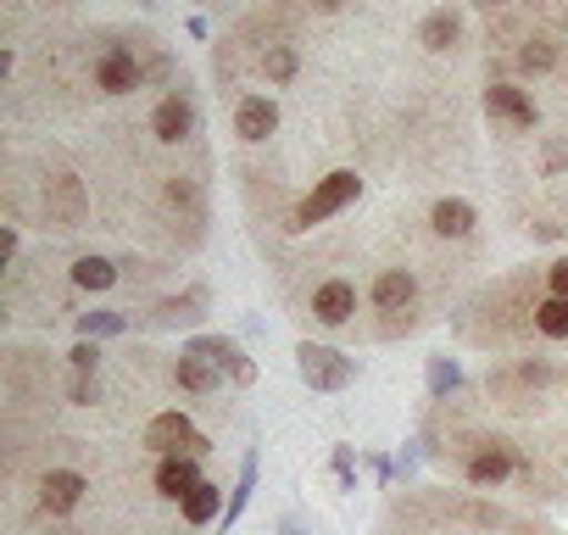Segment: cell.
Returning a JSON list of instances; mask_svg holds the SVG:
<instances>
[{
	"label": "cell",
	"instance_id": "cell-14",
	"mask_svg": "<svg viewBox=\"0 0 568 535\" xmlns=\"http://www.w3.org/2000/svg\"><path fill=\"white\" fill-rule=\"evenodd\" d=\"M418 296V280L407 274V268H385V274L374 280V307L379 313H407Z\"/></svg>",
	"mask_w": 568,
	"mask_h": 535
},
{
	"label": "cell",
	"instance_id": "cell-19",
	"mask_svg": "<svg viewBox=\"0 0 568 535\" xmlns=\"http://www.w3.org/2000/svg\"><path fill=\"white\" fill-rule=\"evenodd\" d=\"M73 285H79V291H112V285H118V268H112L106 256H79V262H73Z\"/></svg>",
	"mask_w": 568,
	"mask_h": 535
},
{
	"label": "cell",
	"instance_id": "cell-5",
	"mask_svg": "<svg viewBox=\"0 0 568 535\" xmlns=\"http://www.w3.org/2000/svg\"><path fill=\"white\" fill-rule=\"evenodd\" d=\"M485 112H490L501 129H535V123H540L535 101H529L524 90H513V84H490V90H485Z\"/></svg>",
	"mask_w": 568,
	"mask_h": 535
},
{
	"label": "cell",
	"instance_id": "cell-32",
	"mask_svg": "<svg viewBox=\"0 0 568 535\" xmlns=\"http://www.w3.org/2000/svg\"><path fill=\"white\" fill-rule=\"evenodd\" d=\"M562 162H568V145H562V140H557V145H551V151H546V168H562Z\"/></svg>",
	"mask_w": 568,
	"mask_h": 535
},
{
	"label": "cell",
	"instance_id": "cell-4",
	"mask_svg": "<svg viewBox=\"0 0 568 535\" xmlns=\"http://www.w3.org/2000/svg\"><path fill=\"white\" fill-rule=\"evenodd\" d=\"M84 206H90V195H84V184L73 173L45 179V223L51 229H79L84 223Z\"/></svg>",
	"mask_w": 568,
	"mask_h": 535
},
{
	"label": "cell",
	"instance_id": "cell-24",
	"mask_svg": "<svg viewBox=\"0 0 568 535\" xmlns=\"http://www.w3.org/2000/svg\"><path fill=\"white\" fill-rule=\"evenodd\" d=\"M518 68H524V73H546V68H551V46H546V40H529V46L518 51Z\"/></svg>",
	"mask_w": 568,
	"mask_h": 535
},
{
	"label": "cell",
	"instance_id": "cell-33",
	"mask_svg": "<svg viewBox=\"0 0 568 535\" xmlns=\"http://www.w3.org/2000/svg\"><path fill=\"white\" fill-rule=\"evenodd\" d=\"M278 535H302V529H296V518H284V524H278Z\"/></svg>",
	"mask_w": 568,
	"mask_h": 535
},
{
	"label": "cell",
	"instance_id": "cell-8",
	"mask_svg": "<svg viewBox=\"0 0 568 535\" xmlns=\"http://www.w3.org/2000/svg\"><path fill=\"white\" fill-rule=\"evenodd\" d=\"M201 480H206V474H201V457H195V452H179V457H162V463H156V491L173 496V502H184Z\"/></svg>",
	"mask_w": 568,
	"mask_h": 535
},
{
	"label": "cell",
	"instance_id": "cell-17",
	"mask_svg": "<svg viewBox=\"0 0 568 535\" xmlns=\"http://www.w3.org/2000/svg\"><path fill=\"white\" fill-rule=\"evenodd\" d=\"M457 40H463L457 12H429V18L418 23V46H424V51H452Z\"/></svg>",
	"mask_w": 568,
	"mask_h": 535
},
{
	"label": "cell",
	"instance_id": "cell-25",
	"mask_svg": "<svg viewBox=\"0 0 568 535\" xmlns=\"http://www.w3.org/2000/svg\"><path fill=\"white\" fill-rule=\"evenodd\" d=\"M118 330H123L118 313H84V319H79V335H84V341H90V335H118Z\"/></svg>",
	"mask_w": 568,
	"mask_h": 535
},
{
	"label": "cell",
	"instance_id": "cell-10",
	"mask_svg": "<svg viewBox=\"0 0 568 535\" xmlns=\"http://www.w3.org/2000/svg\"><path fill=\"white\" fill-rule=\"evenodd\" d=\"M190 129H195V107H190L184 95H162L156 112H151V134H156L162 145H179Z\"/></svg>",
	"mask_w": 568,
	"mask_h": 535
},
{
	"label": "cell",
	"instance_id": "cell-3",
	"mask_svg": "<svg viewBox=\"0 0 568 535\" xmlns=\"http://www.w3.org/2000/svg\"><path fill=\"white\" fill-rule=\"evenodd\" d=\"M145 446L156 452V457H179V452H206V435L184 418V413H156L151 424H145Z\"/></svg>",
	"mask_w": 568,
	"mask_h": 535
},
{
	"label": "cell",
	"instance_id": "cell-2",
	"mask_svg": "<svg viewBox=\"0 0 568 535\" xmlns=\"http://www.w3.org/2000/svg\"><path fill=\"white\" fill-rule=\"evenodd\" d=\"M296 369H302V380H307L313 391H346V385L357 380V363H352L346 352H335V346H313V341L296 346Z\"/></svg>",
	"mask_w": 568,
	"mask_h": 535
},
{
	"label": "cell",
	"instance_id": "cell-26",
	"mask_svg": "<svg viewBox=\"0 0 568 535\" xmlns=\"http://www.w3.org/2000/svg\"><path fill=\"white\" fill-rule=\"evenodd\" d=\"M429 391H435V396H446V391H457V363H446V357H435V363H429Z\"/></svg>",
	"mask_w": 568,
	"mask_h": 535
},
{
	"label": "cell",
	"instance_id": "cell-27",
	"mask_svg": "<svg viewBox=\"0 0 568 535\" xmlns=\"http://www.w3.org/2000/svg\"><path fill=\"white\" fill-rule=\"evenodd\" d=\"M68 357H73V369H79V374H95V363H101V346H95V341H79Z\"/></svg>",
	"mask_w": 568,
	"mask_h": 535
},
{
	"label": "cell",
	"instance_id": "cell-11",
	"mask_svg": "<svg viewBox=\"0 0 568 535\" xmlns=\"http://www.w3.org/2000/svg\"><path fill=\"white\" fill-rule=\"evenodd\" d=\"M513 474V452L501 446V441H479L474 452H468V485H501Z\"/></svg>",
	"mask_w": 568,
	"mask_h": 535
},
{
	"label": "cell",
	"instance_id": "cell-20",
	"mask_svg": "<svg viewBox=\"0 0 568 535\" xmlns=\"http://www.w3.org/2000/svg\"><path fill=\"white\" fill-rule=\"evenodd\" d=\"M201 307H206V291L173 296V302H162V307H156V324H195V319H201Z\"/></svg>",
	"mask_w": 568,
	"mask_h": 535
},
{
	"label": "cell",
	"instance_id": "cell-15",
	"mask_svg": "<svg viewBox=\"0 0 568 535\" xmlns=\"http://www.w3.org/2000/svg\"><path fill=\"white\" fill-rule=\"evenodd\" d=\"M474 206L468 201H457V195H446V201H435L429 206V229L440 234V240H463V234H474Z\"/></svg>",
	"mask_w": 568,
	"mask_h": 535
},
{
	"label": "cell",
	"instance_id": "cell-9",
	"mask_svg": "<svg viewBox=\"0 0 568 535\" xmlns=\"http://www.w3.org/2000/svg\"><path fill=\"white\" fill-rule=\"evenodd\" d=\"M140 84H145V73H140V62H134V57L106 51V57L95 62V90H106V95H134Z\"/></svg>",
	"mask_w": 568,
	"mask_h": 535
},
{
	"label": "cell",
	"instance_id": "cell-7",
	"mask_svg": "<svg viewBox=\"0 0 568 535\" xmlns=\"http://www.w3.org/2000/svg\"><path fill=\"white\" fill-rule=\"evenodd\" d=\"M84 491H90V480H84L79 468H51V474L40 480V507H45V513H73V507L84 502Z\"/></svg>",
	"mask_w": 568,
	"mask_h": 535
},
{
	"label": "cell",
	"instance_id": "cell-34",
	"mask_svg": "<svg viewBox=\"0 0 568 535\" xmlns=\"http://www.w3.org/2000/svg\"><path fill=\"white\" fill-rule=\"evenodd\" d=\"M318 7H324V12H341V7H346V0H318Z\"/></svg>",
	"mask_w": 568,
	"mask_h": 535
},
{
	"label": "cell",
	"instance_id": "cell-1",
	"mask_svg": "<svg viewBox=\"0 0 568 535\" xmlns=\"http://www.w3.org/2000/svg\"><path fill=\"white\" fill-rule=\"evenodd\" d=\"M363 195V179L352 173V168H341V173H329V179H318V190L296 206V218H291V229H313V223H324V218H335V212H346L352 201Z\"/></svg>",
	"mask_w": 568,
	"mask_h": 535
},
{
	"label": "cell",
	"instance_id": "cell-29",
	"mask_svg": "<svg viewBox=\"0 0 568 535\" xmlns=\"http://www.w3.org/2000/svg\"><path fill=\"white\" fill-rule=\"evenodd\" d=\"M546 285H551V296H562V302H568V256L546 268Z\"/></svg>",
	"mask_w": 568,
	"mask_h": 535
},
{
	"label": "cell",
	"instance_id": "cell-18",
	"mask_svg": "<svg viewBox=\"0 0 568 535\" xmlns=\"http://www.w3.org/2000/svg\"><path fill=\"white\" fill-rule=\"evenodd\" d=\"M217 513H223V485L201 480V485L184 496V518H190V524H212Z\"/></svg>",
	"mask_w": 568,
	"mask_h": 535
},
{
	"label": "cell",
	"instance_id": "cell-31",
	"mask_svg": "<svg viewBox=\"0 0 568 535\" xmlns=\"http://www.w3.org/2000/svg\"><path fill=\"white\" fill-rule=\"evenodd\" d=\"M12 256H18V229L0 234V262H12Z\"/></svg>",
	"mask_w": 568,
	"mask_h": 535
},
{
	"label": "cell",
	"instance_id": "cell-16",
	"mask_svg": "<svg viewBox=\"0 0 568 535\" xmlns=\"http://www.w3.org/2000/svg\"><path fill=\"white\" fill-rule=\"evenodd\" d=\"M173 380H179L184 391L206 396V391H217V385H223V369H217V363H206V357H195V352H184V357L173 363Z\"/></svg>",
	"mask_w": 568,
	"mask_h": 535
},
{
	"label": "cell",
	"instance_id": "cell-35",
	"mask_svg": "<svg viewBox=\"0 0 568 535\" xmlns=\"http://www.w3.org/2000/svg\"><path fill=\"white\" fill-rule=\"evenodd\" d=\"M479 7H501V0H479Z\"/></svg>",
	"mask_w": 568,
	"mask_h": 535
},
{
	"label": "cell",
	"instance_id": "cell-28",
	"mask_svg": "<svg viewBox=\"0 0 568 535\" xmlns=\"http://www.w3.org/2000/svg\"><path fill=\"white\" fill-rule=\"evenodd\" d=\"M68 396H73V402H79V407H90V402H95V396H101V385H95V374H79V380H73V391H68Z\"/></svg>",
	"mask_w": 568,
	"mask_h": 535
},
{
	"label": "cell",
	"instance_id": "cell-6",
	"mask_svg": "<svg viewBox=\"0 0 568 535\" xmlns=\"http://www.w3.org/2000/svg\"><path fill=\"white\" fill-rule=\"evenodd\" d=\"M352 313H357V285H352V280H324V285L313 291V319H318V324L341 330V324H352Z\"/></svg>",
	"mask_w": 568,
	"mask_h": 535
},
{
	"label": "cell",
	"instance_id": "cell-12",
	"mask_svg": "<svg viewBox=\"0 0 568 535\" xmlns=\"http://www.w3.org/2000/svg\"><path fill=\"white\" fill-rule=\"evenodd\" d=\"M273 129H278V107H273L267 95H245V101L234 107V134H240V140L256 145V140H267Z\"/></svg>",
	"mask_w": 568,
	"mask_h": 535
},
{
	"label": "cell",
	"instance_id": "cell-22",
	"mask_svg": "<svg viewBox=\"0 0 568 535\" xmlns=\"http://www.w3.org/2000/svg\"><path fill=\"white\" fill-rule=\"evenodd\" d=\"M262 68H267V79H273V84H291L302 62H296V51H291V46H273V51L262 57Z\"/></svg>",
	"mask_w": 568,
	"mask_h": 535
},
{
	"label": "cell",
	"instance_id": "cell-21",
	"mask_svg": "<svg viewBox=\"0 0 568 535\" xmlns=\"http://www.w3.org/2000/svg\"><path fill=\"white\" fill-rule=\"evenodd\" d=\"M535 330L551 335V341H568V302H562V296H546V302L535 307Z\"/></svg>",
	"mask_w": 568,
	"mask_h": 535
},
{
	"label": "cell",
	"instance_id": "cell-30",
	"mask_svg": "<svg viewBox=\"0 0 568 535\" xmlns=\"http://www.w3.org/2000/svg\"><path fill=\"white\" fill-rule=\"evenodd\" d=\"M518 380H524V385H546V380H551V369H546V363H524V369H518Z\"/></svg>",
	"mask_w": 568,
	"mask_h": 535
},
{
	"label": "cell",
	"instance_id": "cell-23",
	"mask_svg": "<svg viewBox=\"0 0 568 535\" xmlns=\"http://www.w3.org/2000/svg\"><path fill=\"white\" fill-rule=\"evenodd\" d=\"M251 485H256V457H245V468H240V485H234V502H229V513H223V524H234V518H240V507H245V496H251Z\"/></svg>",
	"mask_w": 568,
	"mask_h": 535
},
{
	"label": "cell",
	"instance_id": "cell-13",
	"mask_svg": "<svg viewBox=\"0 0 568 535\" xmlns=\"http://www.w3.org/2000/svg\"><path fill=\"white\" fill-rule=\"evenodd\" d=\"M184 352H195V357H206V363H217V369H229L240 385H251L256 380V369L245 363V352L234 346V341H217V335H201V341H190Z\"/></svg>",
	"mask_w": 568,
	"mask_h": 535
}]
</instances>
